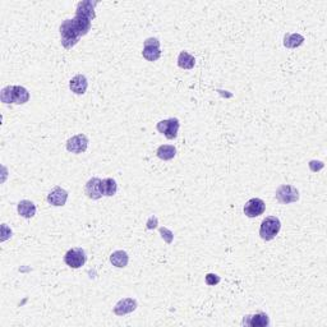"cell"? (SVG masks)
Masks as SVG:
<instances>
[{
  "instance_id": "cell-1",
  "label": "cell",
  "mask_w": 327,
  "mask_h": 327,
  "mask_svg": "<svg viewBox=\"0 0 327 327\" xmlns=\"http://www.w3.org/2000/svg\"><path fill=\"white\" fill-rule=\"evenodd\" d=\"M0 99L4 104L23 105L29 100V92L23 86H6L1 90Z\"/></svg>"
},
{
  "instance_id": "cell-2",
  "label": "cell",
  "mask_w": 327,
  "mask_h": 327,
  "mask_svg": "<svg viewBox=\"0 0 327 327\" xmlns=\"http://www.w3.org/2000/svg\"><path fill=\"white\" fill-rule=\"evenodd\" d=\"M59 31H60L61 36V45L65 49H72L73 46H76L82 37L81 33L78 32V29H77L76 24H74L73 19H65L61 23Z\"/></svg>"
},
{
  "instance_id": "cell-3",
  "label": "cell",
  "mask_w": 327,
  "mask_h": 327,
  "mask_svg": "<svg viewBox=\"0 0 327 327\" xmlns=\"http://www.w3.org/2000/svg\"><path fill=\"white\" fill-rule=\"evenodd\" d=\"M281 229V222L279 220V217L276 216H267L266 219H263V221L261 222V228H260V237L263 240L269 242V240L274 239L276 235L279 234Z\"/></svg>"
},
{
  "instance_id": "cell-4",
  "label": "cell",
  "mask_w": 327,
  "mask_h": 327,
  "mask_svg": "<svg viewBox=\"0 0 327 327\" xmlns=\"http://www.w3.org/2000/svg\"><path fill=\"white\" fill-rule=\"evenodd\" d=\"M275 197L280 203L289 204L299 201V190L290 184H281L276 189Z\"/></svg>"
},
{
  "instance_id": "cell-5",
  "label": "cell",
  "mask_w": 327,
  "mask_h": 327,
  "mask_svg": "<svg viewBox=\"0 0 327 327\" xmlns=\"http://www.w3.org/2000/svg\"><path fill=\"white\" fill-rule=\"evenodd\" d=\"M179 127H180V123L179 119L176 118H170V119H164L161 122L158 123L156 129H158L159 133L164 135L167 140H174L178 136Z\"/></svg>"
},
{
  "instance_id": "cell-6",
  "label": "cell",
  "mask_w": 327,
  "mask_h": 327,
  "mask_svg": "<svg viewBox=\"0 0 327 327\" xmlns=\"http://www.w3.org/2000/svg\"><path fill=\"white\" fill-rule=\"evenodd\" d=\"M143 58L147 61H156L161 56L160 50V41L155 37H150L145 40L143 42V50H142Z\"/></svg>"
},
{
  "instance_id": "cell-7",
  "label": "cell",
  "mask_w": 327,
  "mask_h": 327,
  "mask_svg": "<svg viewBox=\"0 0 327 327\" xmlns=\"http://www.w3.org/2000/svg\"><path fill=\"white\" fill-rule=\"evenodd\" d=\"M65 265L69 266L70 269H79L86 263V252L85 249L76 247L70 248L64 256Z\"/></svg>"
},
{
  "instance_id": "cell-8",
  "label": "cell",
  "mask_w": 327,
  "mask_h": 327,
  "mask_svg": "<svg viewBox=\"0 0 327 327\" xmlns=\"http://www.w3.org/2000/svg\"><path fill=\"white\" fill-rule=\"evenodd\" d=\"M88 147V138L85 135H77L67 141V150L72 154H83Z\"/></svg>"
},
{
  "instance_id": "cell-9",
  "label": "cell",
  "mask_w": 327,
  "mask_h": 327,
  "mask_svg": "<svg viewBox=\"0 0 327 327\" xmlns=\"http://www.w3.org/2000/svg\"><path fill=\"white\" fill-rule=\"evenodd\" d=\"M265 210H266V203L261 198L249 199L248 202H245L244 208H243L245 216L251 217V219L262 215V213L265 212Z\"/></svg>"
},
{
  "instance_id": "cell-10",
  "label": "cell",
  "mask_w": 327,
  "mask_h": 327,
  "mask_svg": "<svg viewBox=\"0 0 327 327\" xmlns=\"http://www.w3.org/2000/svg\"><path fill=\"white\" fill-rule=\"evenodd\" d=\"M68 201V192L64 188L54 187L53 189L50 190V193L47 194V202H49L51 206H56V207H60V206H64Z\"/></svg>"
},
{
  "instance_id": "cell-11",
  "label": "cell",
  "mask_w": 327,
  "mask_h": 327,
  "mask_svg": "<svg viewBox=\"0 0 327 327\" xmlns=\"http://www.w3.org/2000/svg\"><path fill=\"white\" fill-rule=\"evenodd\" d=\"M137 301L133 298H124V299H120L119 302H118L117 304H115L114 307V313L117 316H126L128 315V313H132L135 312L136 310H137Z\"/></svg>"
},
{
  "instance_id": "cell-12",
  "label": "cell",
  "mask_w": 327,
  "mask_h": 327,
  "mask_svg": "<svg viewBox=\"0 0 327 327\" xmlns=\"http://www.w3.org/2000/svg\"><path fill=\"white\" fill-rule=\"evenodd\" d=\"M243 325L251 327H265L270 325L269 316L263 312H258L256 315L244 316L243 319Z\"/></svg>"
},
{
  "instance_id": "cell-13",
  "label": "cell",
  "mask_w": 327,
  "mask_h": 327,
  "mask_svg": "<svg viewBox=\"0 0 327 327\" xmlns=\"http://www.w3.org/2000/svg\"><path fill=\"white\" fill-rule=\"evenodd\" d=\"M85 193L87 194L88 198L91 199H100L102 197L101 193V179L100 178H91L86 183Z\"/></svg>"
},
{
  "instance_id": "cell-14",
  "label": "cell",
  "mask_w": 327,
  "mask_h": 327,
  "mask_svg": "<svg viewBox=\"0 0 327 327\" xmlns=\"http://www.w3.org/2000/svg\"><path fill=\"white\" fill-rule=\"evenodd\" d=\"M88 87V81L86 78V76L83 74H77L73 78L69 81V88L72 92H74L76 95H83L86 94Z\"/></svg>"
},
{
  "instance_id": "cell-15",
  "label": "cell",
  "mask_w": 327,
  "mask_h": 327,
  "mask_svg": "<svg viewBox=\"0 0 327 327\" xmlns=\"http://www.w3.org/2000/svg\"><path fill=\"white\" fill-rule=\"evenodd\" d=\"M18 215L24 219H32L36 215V206L33 202L28 201V199H22L18 202L17 204Z\"/></svg>"
},
{
  "instance_id": "cell-16",
  "label": "cell",
  "mask_w": 327,
  "mask_h": 327,
  "mask_svg": "<svg viewBox=\"0 0 327 327\" xmlns=\"http://www.w3.org/2000/svg\"><path fill=\"white\" fill-rule=\"evenodd\" d=\"M97 5V1H91V0H83L77 4L76 13H81V14L86 15L90 19H95L96 13H95V6Z\"/></svg>"
},
{
  "instance_id": "cell-17",
  "label": "cell",
  "mask_w": 327,
  "mask_h": 327,
  "mask_svg": "<svg viewBox=\"0 0 327 327\" xmlns=\"http://www.w3.org/2000/svg\"><path fill=\"white\" fill-rule=\"evenodd\" d=\"M110 262L113 263V266L118 267V269H124L128 266L129 262V256L126 251H115L111 253L110 256Z\"/></svg>"
},
{
  "instance_id": "cell-18",
  "label": "cell",
  "mask_w": 327,
  "mask_h": 327,
  "mask_svg": "<svg viewBox=\"0 0 327 327\" xmlns=\"http://www.w3.org/2000/svg\"><path fill=\"white\" fill-rule=\"evenodd\" d=\"M304 42V37L301 33H286L284 36V46L288 49H297Z\"/></svg>"
},
{
  "instance_id": "cell-19",
  "label": "cell",
  "mask_w": 327,
  "mask_h": 327,
  "mask_svg": "<svg viewBox=\"0 0 327 327\" xmlns=\"http://www.w3.org/2000/svg\"><path fill=\"white\" fill-rule=\"evenodd\" d=\"M156 155L159 159L164 161H169L176 156V149L171 145H161L156 151Z\"/></svg>"
},
{
  "instance_id": "cell-20",
  "label": "cell",
  "mask_w": 327,
  "mask_h": 327,
  "mask_svg": "<svg viewBox=\"0 0 327 327\" xmlns=\"http://www.w3.org/2000/svg\"><path fill=\"white\" fill-rule=\"evenodd\" d=\"M118 190V184L117 181L113 178H106L101 180V193L102 196L111 197L114 196Z\"/></svg>"
},
{
  "instance_id": "cell-21",
  "label": "cell",
  "mask_w": 327,
  "mask_h": 327,
  "mask_svg": "<svg viewBox=\"0 0 327 327\" xmlns=\"http://www.w3.org/2000/svg\"><path fill=\"white\" fill-rule=\"evenodd\" d=\"M196 64V58L188 51H181L178 56V65L181 69H192Z\"/></svg>"
},
{
  "instance_id": "cell-22",
  "label": "cell",
  "mask_w": 327,
  "mask_h": 327,
  "mask_svg": "<svg viewBox=\"0 0 327 327\" xmlns=\"http://www.w3.org/2000/svg\"><path fill=\"white\" fill-rule=\"evenodd\" d=\"M221 281V278L216 274H207L204 276V283L207 284L208 286H215Z\"/></svg>"
},
{
  "instance_id": "cell-23",
  "label": "cell",
  "mask_w": 327,
  "mask_h": 327,
  "mask_svg": "<svg viewBox=\"0 0 327 327\" xmlns=\"http://www.w3.org/2000/svg\"><path fill=\"white\" fill-rule=\"evenodd\" d=\"M160 234H161V237H163V239L165 240L167 244H171L172 239H174V234H172L169 229L160 228Z\"/></svg>"
},
{
  "instance_id": "cell-24",
  "label": "cell",
  "mask_w": 327,
  "mask_h": 327,
  "mask_svg": "<svg viewBox=\"0 0 327 327\" xmlns=\"http://www.w3.org/2000/svg\"><path fill=\"white\" fill-rule=\"evenodd\" d=\"M308 165H310V169L312 170L313 172L320 171V170L324 169V166H325V164L322 163V161H316V160L310 161V164H308Z\"/></svg>"
},
{
  "instance_id": "cell-25",
  "label": "cell",
  "mask_w": 327,
  "mask_h": 327,
  "mask_svg": "<svg viewBox=\"0 0 327 327\" xmlns=\"http://www.w3.org/2000/svg\"><path fill=\"white\" fill-rule=\"evenodd\" d=\"M1 235H3L1 237V242H5L8 238H12V230L10 229L8 230V226L5 224L1 225Z\"/></svg>"
},
{
  "instance_id": "cell-26",
  "label": "cell",
  "mask_w": 327,
  "mask_h": 327,
  "mask_svg": "<svg viewBox=\"0 0 327 327\" xmlns=\"http://www.w3.org/2000/svg\"><path fill=\"white\" fill-rule=\"evenodd\" d=\"M158 226V217L151 216L147 221V229H155Z\"/></svg>"
}]
</instances>
